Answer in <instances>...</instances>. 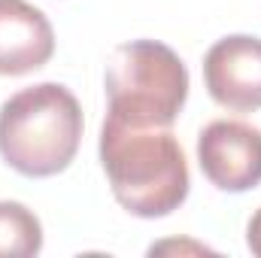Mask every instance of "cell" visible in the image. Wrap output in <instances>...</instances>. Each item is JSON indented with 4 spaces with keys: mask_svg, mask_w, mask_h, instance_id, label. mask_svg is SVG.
I'll return each instance as SVG.
<instances>
[{
    "mask_svg": "<svg viewBox=\"0 0 261 258\" xmlns=\"http://www.w3.org/2000/svg\"><path fill=\"white\" fill-rule=\"evenodd\" d=\"M97 152L113 197L137 219H164L189 197V161L170 128H134L107 116Z\"/></svg>",
    "mask_w": 261,
    "mask_h": 258,
    "instance_id": "obj_1",
    "label": "cell"
},
{
    "mask_svg": "<svg viewBox=\"0 0 261 258\" xmlns=\"http://www.w3.org/2000/svg\"><path fill=\"white\" fill-rule=\"evenodd\" d=\"M82 128V107L67 85L21 88L0 107V158L31 179L58 176L79 152Z\"/></svg>",
    "mask_w": 261,
    "mask_h": 258,
    "instance_id": "obj_2",
    "label": "cell"
},
{
    "mask_svg": "<svg viewBox=\"0 0 261 258\" xmlns=\"http://www.w3.org/2000/svg\"><path fill=\"white\" fill-rule=\"evenodd\" d=\"M107 116L134 128H170L189 100V70L158 40H130L113 49L107 73Z\"/></svg>",
    "mask_w": 261,
    "mask_h": 258,
    "instance_id": "obj_3",
    "label": "cell"
},
{
    "mask_svg": "<svg viewBox=\"0 0 261 258\" xmlns=\"http://www.w3.org/2000/svg\"><path fill=\"white\" fill-rule=\"evenodd\" d=\"M200 173L219 192L243 194L261 186V131L240 119H216L197 134Z\"/></svg>",
    "mask_w": 261,
    "mask_h": 258,
    "instance_id": "obj_4",
    "label": "cell"
},
{
    "mask_svg": "<svg viewBox=\"0 0 261 258\" xmlns=\"http://www.w3.org/2000/svg\"><path fill=\"white\" fill-rule=\"evenodd\" d=\"M203 85L222 110H261V37L231 34L216 40L203 55Z\"/></svg>",
    "mask_w": 261,
    "mask_h": 258,
    "instance_id": "obj_5",
    "label": "cell"
},
{
    "mask_svg": "<svg viewBox=\"0 0 261 258\" xmlns=\"http://www.w3.org/2000/svg\"><path fill=\"white\" fill-rule=\"evenodd\" d=\"M55 55V31L28 0H0V76H24Z\"/></svg>",
    "mask_w": 261,
    "mask_h": 258,
    "instance_id": "obj_6",
    "label": "cell"
},
{
    "mask_svg": "<svg viewBox=\"0 0 261 258\" xmlns=\"http://www.w3.org/2000/svg\"><path fill=\"white\" fill-rule=\"evenodd\" d=\"M43 249V225L18 200H0V258H31Z\"/></svg>",
    "mask_w": 261,
    "mask_h": 258,
    "instance_id": "obj_7",
    "label": "cell"
},
{
    "mask_svg": "<svg viewBox=\"0 0 261 258\" xmlns=\"http://www.w3.org/2000/svg\"><path fill=\"white\" fill-rule=\"evenodd\" d=\"M246 246H249L252 255L261 258V207H258V213L249 219V228H246Z\"/></svg>",
    "mask_w": 261,
    "mask_h": 258,
    "instance_id": "obj_8",
    "label": "cell"
},
{
    "mask_svg": "<svg viewBox=\"0 0 261 258\" xmlns=\"http://www.w3.org/2000/svg\"><path fill=\"white\" fill-rule=\"evenodd\" d=\"M173 249H195V252H210L206 246H197V243H158V246H152L149 252L155 255V252H173Z\"/></svg>",
    "mask_w": 261,
    "mask_h": 258,
    "instance_id": "obj_9",
    "label": "cell"
}]
</instances>
